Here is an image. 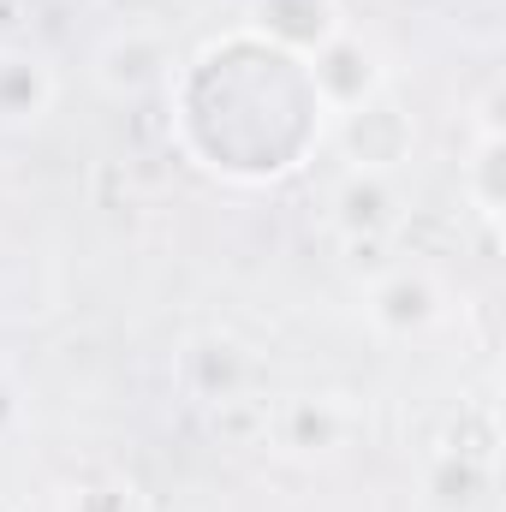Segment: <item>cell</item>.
<instances>
[{
  "label": "cell",
  "mask_w": 506,
  "mask_h": 512,
  "mask_svg": "<svg viewBox=\"0 0 506 512\" xmlns=\"http://www.w3.org/2000/svg\"><path fill=\"white\" fill-rule=\"evenodd\" d=\"M447 286L429 262H387L364 286V316L381 340H423L447 322Z\"/></svg>",
  "instance_id": "cell-1"
},
{
  "label": "cell",
  "mask_w": 506,
  "mask_h": 512,
  "mask_svg": "<svg viewBox=\"0 0 506 512\" xmlns=\"http://www.w3.org/2000/svg\"><path fill=\"white\" fill-rule=\"evenodd\" d=\"M90 78L108 102H143V96L173 84V48L155 24H120L96 42Z\"/></svg>",
  "instance_id": "cell-2"
},
{
  "label": "cell",
  "mask_w": 506,
  "mask_h": 512,
  "mask_svg": "<svg viewBox=\"0 0 506 512\" xmlns=\"http://www.w3.org/2000/svg\"><path fill=\"white\" fill-rule=\"evenodd\" d=\"M405 221V197H399V179L381 173V167H346L328 191V227L352 245V251H370L387 245Z\"/></svg>",
  "instance_id": "cell-3"
},
{
  "label": "cell",
  "mask_w": 506,
  "mask_h": 512,
  "mask_svg": "<svg viewBox=\"0 0 506 512\" xmlns=\"http://www.w3.org/2000/svg\"><path fill=\"white\" fill-rule=\"evenodd\" d=\"M304 78H310V90H316V102H322L328 120H346L352 108H364L370 96L387 90V66H381V54L352 30V24L304 60Z\"/></svg>",
  "instance_id": "cell-4"
},
{
  "label": "cell",
  "mask_w": 506,
  "mask_h": 512,
  "mask_svg": "<svg viewBox=\"0 0 506 512\" xmlns=\"http://www.w3.org/2000/svg\"><path fill=\"white\" fill-rule=\"evenodd\" d=\"M346 30L340 18V0H251L245 6V36L268 42L274 54L286 60H310L322 42H334Z\"/></svg>",
  "instance_id": "cell-5"
},
{
  "label": "cell",
  "mask_w": 506,
  "mask_h": 512,
  "mask_svg": "<svg viewBox=\"0 0 506 512\" xmlns=\"http://www.w3.org/2000/svg\"><path fill=\"white\" fill-rule=\"evenodd\" d=\"M334 126H340V143H346L352 167H381V173H393V167L411 155V120L393 108L387 90L370 96L364 108H352L346 120H334Z\"/></svg>",
  "instance_id": "cell-6"
},
{
  "label": "cell",
  "mask_w": 506,
  "mask_h": 512,
  "mask_svg": "<svg viewBox=\"0 0 506 512\" xmlns=\"http://www.w3.org/2000/svg\"><path fill=\"white\" fill-rule=\"evenodd\" d=\"M60 102V72L30 48H0V126H36Z\"/></svg>",
  "instance_id": "cell-7"
},
{
  "label": "cell",
  "mask_w": 506,
  "mask_h": 512,
  "mask_svg": "<svg viewBox=\"0 0 506 512\" xmlns=\"http://www.w3.org/2000/svg\"><path fill=\"white\" fill-rule=\"evenodd\" d=\"M346 435H352V411L334 393H298L280 411V447L298 453V459L334 453V447H346Z\"/></svg>",
  "instance_id": "cell-8"
},
{
  "label": "cell",
  "mask_w": 506,
  "mask_h": 512,
  "mask_svg": "<svg viewBox=\"0 0 506 512\" xmlns=\"http://www.w3.org/2000/svg\"><path fill=\"white\" fill-rule=\"evenodd\" d=\"M60 512H143V489L114 465H90L84 477L66 483Z\"/></svg>",
  "instance_id": "cell-9"
},
{
  "label": "cell",
  "mask_w": 506,
  "mask_h": 512,
  "mask_svg": "<svg viewBox=\"0 0 506 512\" xmlns=\"http://www.w3.org/2000/svg\"><path fill=\"white\" fill-rule=\"evenodd\" d=\"M495 173H501V126H495V114H483V126H477V155L465 161V191H471V203H477V215L495 227V215H501V185H495Z\"/></svg>",
  "instance_id": "cell-10"
},
{
  "label": "cell",
  "mask_w": 506,
  "mask_h": 512,
  "mask_svg": "<svg viewBox=\"0 0 506 512\" xmlns=\"http://www.w3.org/2000/svg\"><path fill=\"white\" fill-rule=\"evenodd\" d=\"M489 495V465L471 459H441V471L429 477V501L441 512H477Z\"/></svg>",
  "instance_id": "cell-11"
},
{
  "label": "cell",
  "mask_w": 506,
  "mask_h": 512,
  "mask_svg": "<svg viewBox=\"0 0 506 512\" xmlns=\"http://www.w3.org/2000/svg\"><path fill=\"white\" fill-rule=\"evenodd\" d=\"M18 417H24V405H18V387L0 376V435H12V429H18Z\"/></svg>",
  "instance_id": "cell-12"
}]
</instances>
